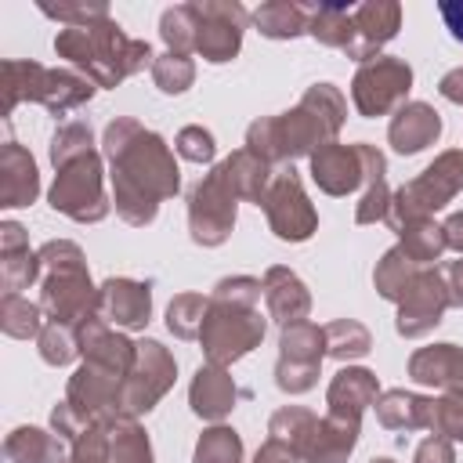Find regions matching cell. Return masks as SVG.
Listing matches in <instances>:
<instances>
[{"label":"cell","instance_id":"1","mask_svg":"<svg viewBox=\"0 0 463 463\" xmlns=\"http://www.w3.org/2000/svg\"><path fill=\"white\" fill-rule=\"evenodd\" d=\"M101 156L109 163L112 206L134 228L152 224L159 213V203L174 199L181 188V170L163 134L141 127L130 116H116L105 127Z\"/></svg>","mask_w":463,"mask_h":463},{"label":"cell","instance_id":"2","mask_svg":"<svg viewBox=\"0 0 463 463\" xmlns=\"http://www.w3.org/2000/svg\"><path fill=\"white\" fill-rule=\"evenodd\" d=\"M347 119V101L333 83H311L304 98L279 116H260L246 127V148L268 166L311 156L326 141H336Z\"/></svg>","mask_w":463,"mask_h":463},{"label":"cell","instance_id":"3","mask_svg":"<svg viewBox=\"0 0 463 463\" xmlns=\"http://www.w3.org/2000/svg\"><path fill=\"white\" fill-rule=\"evenodd\" d=\"M54 181L47 203L76 224H98L109 217L112 199L105 195V166L94 148L90 123H61L47 145Z\"/></svg>","mask_w":463,"mask_h":463},{"label":"cell","instance_id":"4","mask_svg":"<svg viewBox=\"0 0 463 463\" xmlns=\"http://www.w3.org/2000/svg\"><path fill=\"white\" fill-rule=\"evenodd\" d=\"M264 282L253 275H228L210 293V311L199 333L203 354L213 365H232L246 358L253 347H260L268 333V318L260 315Z\"/></svg>","mask_w":463,"mask_h":463},{"label":"cell","instance_id":"5","mask_svg":"<svg viewBox=\"0 0 463 463\" xmlns=\"http://www.w3.org/2000/svg\"><path fill=\"white\" fill-rule=\"evenodd\" d=\"M58 58L76 65L94 87H119L127 76H137L152 69L156 54L148 40H134L123 33V25L109 14L90 25H69L54 36Z\"/></svg>","mask_w":463,"mask_h":463},{"label":"cell","instance_id":"6","mask_svg":"<svg viewBox=\"0 0 463 463\" xmlns=\"http://www.w3.org/2000/svg\"><path fill=\"white\" fill-rule=\"evenodd\" d=\"M40 257V307L47 322L80 329L98 318V286L90 282L87 257L69 239H51L36 250Z\"/></svg>","mask_w":463,"mask_h":463},{"label":"cell","instance_id":"7","mask_svg":"<svg viewBox=\"0 0 463 463\" xmlns=\"http://www.w3.org/2000/svg\"><path fill=\"white\" fill-rule=\"evenodd\" d=\"M94 83L72 69H47L40 61L7 58L0 65V116L7 119L22 101L43 105L51 116H65L94 98Z\"/></svg>","mask_w":463,"mask_h":463},{"label":"cell","instance_id":"8","mask_svg":"<svg viewBox=\"0 0 463 463\" xmlns=\"http://www.w3.org/2000/svg\"><path fill=\"white\" fill-rule=\"evenodd\" d=\"M459 192H463V148H449V152L434 156V163H427L412 181H405L391 195V210H387L391 232L405 221L434 217Z\"/></svg>","mask_w":463,"mask_h":463},{"label":"cell","instance_id":"9","mask_svg":"<svg viewBox=\"0 0 463 463\" xmlns=\"http://www.w3.org/2000/svg\"><path fill=\"white\" fill-rule=\"evenodd\" d=\"M130 369L116 365V362H101V358H83L76 365V373L69 376L65 387V409L80 420V427H98V423H112L123 416V380Z\"/></svg>","mask_w":463,"mask_h":463},{"label":"cell","instance_id":"10","mask_svg":"<svg viewBox=\"0 0 463 463\" xmlns=\"http://www.w3.org/2000/svg\"><path fill=\"white\" fill-rule=\"evenodd\" d=\"M239 195L224 174V166L217 163L210 174H203L195 181V188L188 192V235L195 246H221L228 242L232 228H235V213H239Z\"/></svg>","mask_w":463,"mask_h":463},{"label":"cell","instance_id":"11","mask_svg":"<svg viewBox=\"0 0 463 463\" xmlns=\"http://www.w3.org/2000/svg\"><path fill=\"white\" fill-rule=\"evenodd\" d=\"M409 90H412V65L398 54H380V58L358 65L351 76V101H354L358 116H365V119L398 112L405 105Z\"/></svg>","mask_w":463,"mask_h":463},{"label":"cell","instance_id":"12","mask_svg":"<svg viewBox=\"0 0 463 463\" xmlns=\"http://www.w3.org/2000/svg\"><path fill=\"white\" fill-rule=\"evenodd\" d=\"M260 210L268 217V228L282 242H307L318 232V213H315V206L300 184V174L293 166L275 170V177L260 199Z\"/></svg>","mask_w":463,"mask_h":463},{"label":"cell","instance_id":"13","mask_svg":"<svg viewBox=\"0 0 463 463\" xmlns=\"http://www.w3.org/2000/svg\"><path fill=\"white\" fill-rule=\"evenodd\" d=\"M326 358V333L315 322H293L279 333V362L275 383L286 394H307L318 383V369Z\"/></svg>","mask_w":463,"mask_h":463},{"label":"cell","instance_id":"14","mask_svg":"<svg viewBox=\"0 0 463 463\" xmlns=\"http://www.w3.org/2000/svg\"><path fill=\"white\" fill-rule=\"evenodd\" d=\"M195 11V54L210 65H224L242 51L250 11L239 0H192Z\"/></svg>","mask_w":463,"mask_h":463},{"label":"cell","instance_id":"15","mask_svg":"<svg viewBox=\"0 0 463 463\" xmlns=\"http://www.w3.org/2000/svg\"><path fill=\"white\" fill-rule=\"evenodd\" d=\"M174 380H177V362L170 347H163L152 336L137 340V358L123 380V416L130 420L148 416L159 405V398L174 387Z\"/></svg>","mask_w":463,"mask_h":463},{"label":"cell","instance_id":"16","mask_svg":"<svg viewBox=\"0 0 463 463\" xmlns=\"http://www.w3.org/2000/svg\"><path fill=\"white\" fill-rule=\"evenodd\" d=\"M449 289H445V275L438 264L423 268L416 275V282L409 286V293L402 297L398 304V318H394V329L398 336L405 340H416V336H427L449 311Z\"/></svg>","mask_w":463,"mask_h":463},{"label":"cell","instance_id":"17","mask_svg":"<svg viewBox=\"0 0 463 463\" xmlns=\"http://www.w3.org/2000/svg\"><path fill=\"white\" fill-rule=\"evenodd\" d=\"M402 29V4L398 0H365L354 4V40L344 51L358 65L380 58V47L391 43Z\"/></svg>","mask_w":463,"mask_h":463},{"label":"cell","instance_id":"18","mask_svg":"<svg viewBox=\"0 0 463 463\" xmlns=\"http://www.w3.org/2000/svg\"><path fill=\"white\" fill-rule=\"evenodd\" d=\"M98 315L116 329H145L152 318V282L105 279L98 286Z\"/></svg>","mask_w":463,"mask_h":463},{"label":"cell","instance_id":"19","mask_svg":"<svg viewBox=\"0 0 463 463\" xmlns=\"http://www.w3.org/2000/svg\"><path fill=\"white\" fill-rule=\"evenodd\" d=\"M307 166H311V181L326 195H351L362 188V177H365L362 148L340 145V141H326L322 148H315L307 156Z\"/></svg>","mask_w":463,"mask_h":463},{"label":"cell","instance_id":"20","mask_svg":"<svg viewBox=\"0 0 463 463\" xmlns=\"http://www.w3.org/2000/svg\"><path fill=\"white\" fill-rule=\"evenodd\" d=\"M239 402V387L232 380V373L224 365H213V362H203L192 376V387H188V405L199 420L206 423H221L224 416H232Z\"/></svg>","mask_w":463,"mask_h":463},{"label":"cell","instance_id":"21","mask_svg":"<svg viewBox=\"0 0 463 463\" xmlns=\"http://www.w3.org/2000/svg\"><path fill=\"white\" fill-rule=\"evenodd\" d=\"M380 380L373 369H362V365H344L333 380H329V391H326V405H329V416H340V420H354L362 423V412L369 405H376L380 398Z\"/></svg>","mask_w":463,"mask_h":463},{"label":"cell","instance_id":"22","mask_svg":"<svg viewBox=\"0 0 463 463\" xmlns=\"http://www.w3.org/2000/svg\"><path fill=\"white\" fill-rule=\"evenodd\" d=\"M441 137V116L427 101H405L387 127V141L398 156H416Z\"/></svg>","mask_w":463,"mask_h":463},{"label":"cell","instance_id":"23","mask_svg":"<svg viewBox=\"0 0 463 463\" xmlns=\"http://www.w3.org/2000/svg\"><path fill=\"white\" fill-rule=\"evenodd\" d=\"M40 195V174H36V159L29 156V148H22L18 141H4L0 145V206L4 210H18V206H33Z\"/></svg>","mask_w":463,"mask_h":463},{"label":"cell","instance_id":"24","mask_svg":"<svg viewBox=\"0 0 463 463\" xmlns=\"http://www.w3.org/2000/svg\"><path fill=\"white\" fill-rule=\"evenodd\" d=\"M40 282V257L29 250V235L18 221H0V289L18 293Z\"/></svg>","mask_w":463,"mask_h":463},{"label":"cell","instance_id":"25","mask_svg":"<svg viewBox=\"0 0 463 463\" xmlns=\"http://www.w3.org/2000/svg\"><path fill=\"white\" fill-rule=\"evenodd\" d=\"M264 304H268V318L279 326H293L304 322L311 311V293L304 286V279L282 264H271L264 271Z\"/></svg>","mask_w":463,"mask_h":463},{"label":"cell","instance_id":"26","mask_svg":"<svg viewBox=\"0 0 463 463\" xmlns=\"http://www.w3.org/2000/svg\"><path fill=\"white\" fill-rule=\"evenodd\" d=\"M409 380L434 387V391H452L463 387V347L459 344H430L409 354Z\"/></svg>","mask_w":463,"mask_h":463},{"label":"cell","instance_id":"27","mask_svg":"<svg viewBox=\"0 0 463 463\" xmlns=\"http://www.w3.org/2000/svg\"><path fill=\"white\" fill-rule=\"evenodd\" d=\"M362 423L354 420H340V416H322L300 452V463H347L354 445H358Z\"/></svg>","mask_w":463,"mask_h":463},{"label":"cell","instance_id":"28","mask_svg":"<svg viewBox=\"0 0 463 463\" xmlns=\"http://www.w3.org/2000/svg\"><path fill=\"white\" fill-rule=\"evenodd\" d=\"M362 148V163H365V177H362V199L354 206V221L358 224H376V221H387V210H391V184H387V156L369 145V141H358Z\"/></svg>","mask_w":463,"mask_h":463},{"label":"cell","instance_id":"29","mask_svg":"<svg viewBox=\"0 0 463 463\" xmlns=\"http://www.w3.org/2000/svg\"><path fill=\"white\" fill-rule=\"evenodd\" d=\"M373 409H376L380 427H387V430H423V427H430L434 398L405 391V387H391L376 398Z\"/></svg>","mask_w":463,"mask_h":463},{"label":"cell","instance_id":"30","mask_svg":"<svg viewBox=\"0 0 463 463\" xmlns=\"http://www.w3.org/2000/svg\"><path fill=\"white\" fill-rule=\"evenodd\" d=\"M307 36H315L322 47L347 51L354 40V4L347 0H318L311 4Z\"/></svg>","mask_w":463,"mask_h":463},{"label":"cell","instance_id":"31","mask_svg":"<svg viewBox=\"0 0 463 463\" xmlns=\"http://www.w3.org/2000/svg\"><path fill=\"white\" fill-rule=\"evenodd\" d=\"M65 441L43 427H14L4 438V463H61Z\"/></svg>","mask_w":463,"mask_h":463},{"label":"cell","instance_id":"32","mask_svg":"<svg viewBox=\"0 0 463 463\" xmlns=\"http://www.w3.org/2000/svg\"><path fill=\"white\" fill-rule=\"evenodd\" d=\"M250 22L268 40H297V36L307 33L311 4H300V0H268V4H260L253 11Z\"/></svg>","mask_w":463,"mask_h":463},{"label":"cell","instance_id":"33","mask_svg":"<svg viewBox=\"0 0 463 463\" xmlns=\"http://www.w3.org/2000/svg\"><path fill=\"white\" fill-rule=\"evenodd\" d=\"M221 166H224V174H228L235 195H239L242 203H257V206H260V199H264V192H268V184H271V177H275V166H268L264 159H257L250 148L232 152L228 159H221Z\"/></svg>","mask_w":463,"mask_h":463},{"label":"cell","instance_id":"34","mask_svg":"<svg viewBox=\"0 0 463 463\" xmlns=\"http://www.w3.org/2000/svg\"><path fill=\"white\" fill-rule=\"evenodd\" d=\"M420 271H423V264H416L402 246H391V250L376 260V268H373V286H376V293H380L383 300L402 304V297L409 293V286L416 282Z\"/></svg>","mask_w":463,"mask_h":463},{"label":"cell","instance_id":"35","mask_svg":"<svg viewBox=\"0 0 463 463\" xmlns=\"http://www.w3.org/2000/svg\"><path fill=\"white\" fill-rule=\"evenodd\" d=\"M394 235H398V246H402L416 264H423V268L438 264L441 253L449 250V246H445V232H441V224H434V217L405 221V224L394 228Z\"/></svg>","mask_w":463,"mask_h":463},{"label":"cell","instance_id":"36","mask_svg":"<svg viewBox=\"0 0 463 463\" xmlns=\"http://www.w3.org/2000/svg\"><path fill=\"white\" fill-rule=\"evenodd\" d=\"M315 423H318V416H315L311 409H304V405H282V409H275L271 420H268V438H275L279 445H286V449L300 459V452H304V445H307Z\"/></svg>","mask_w":463,"mask_h":463},{"label":"cell","instance_id":"37","mask_svg":"<svg viewBox=\"0 0 463 463\" xmlns=\"http://www.w3.org/2000/svg\"><path fill=\"white\" fill-rule=\"evenodd\" d=\"M109 463H152V441L130 416L109 423Z\"/></svg>","mask_w":463,"mask_h":463},{"label":"cell","instance_id":"38","mask_svg":"<svg viewBox=\"0 0 463 463\" xmlns=\"http://www.w3.org/2000/svg\"><path fill=\"white\" fill-rule=\"evenodd\" d=\"M322 333H326V354L336 362H354L373 351V336L358 318H336L322 326Z\"/></svg>","mask_w":463,"mask_h":463},{"label":"cell","instance_id":"39","mask_svg":"<svg viewBox=\"0 0 463 463\" xmlns=\"http://www.w3.org/2000/svg\"><path fill=\"white\" fill-rule=\"evenodd\" d=\"M43 307L18 297V293H7L0 300V329L11 336V340H36L43 333Z\"/></svg>","mask_w":463,"mask_h":463},{"label":"cell","instance_id":"40","mask_svg":"<svg viewBox=\"0 0 463 463\" xmlns=\"http://www.w3.org/2000/svg\"><path fill=\"white\" fill-rule=\"evenodd\" d=\"M206 311H210V297H203V293H177L166 304V329L177 340H195L203 333Z\"/></svg>","mask_w":463,"mask_h":463},{"label":"cell","instance_id":"41","mask_svg":"<svg viewBox=\"0 0 463 463\" xmlns=\"http://www.w3.org/2000/svg\"><path fill=\"white\" fill-rule=\"evenodd\" d=\"M192 463H242V438H239V430H232L224 423L206 427L199 434V441H195Z\"/></svg>","mask_w":463,"mask_h":463},{"label":"cell","instance_id":"42","mask_svg":"<svg viewBox=\"0 0 463 463\" xmlns=\"http://www.w3.org/2000/svg\"><path fill=\"white\" fill-rule=\"evenodd\" d=\"M159 36L166 43V51L174 54H188L195 51V11L192 0L188 4H174L159 14Z\"/></svg>","mask_w":463,"mask_h":463},{"label":"cell","instance_id":"43","mask_svg":"<svg viewBox=\"0 0 463 463\" xmlns=\"http://www.w3.org/2000/svg\"><path fill=\"white\" fill-rule=\"evenodd\" d=\"M152 83H156L163 94H184V90L195 83V61H192L188 54L163 51V54H156V61H152Z\"/></svg>","mask_w":463,"mask_h":463},{"label":"cell","instance_id":"44","mask_svg":"<svg viewBox=\"0 0 463 463\" xmlns=\"http://www.w3.org/2000/svg\"><path fill=\"white\" fill-rule=\"evenodd\" d=\"M36 347H40V358L54 369L69 365L80 358V333L72 326H61V322H47L43 333L36 336Z\"/></svg>","mask_w":463,"mask_h":463},{"label":"cell","instance_id":"45","mask_svg":"<svg viewBox=\"0 0 463 463\" xmlns=\"http://www.w3.org/2000/svg\"><path fill=\"white\" fill-rule=\"evenodd\" d=\"M427 430H434L445 441H463V387L441 391V398H434Z\"/></svg>","mask_w":463,"mask_h":463},{"label":"cell","instance_id":"46","mask_svg":"<svg viewBox=\"0 0 463 463\" xmlns=\"http://www.w3.org/2000/svg\"><path fill=\"white\" fill-rule=\"evenodd\" d=\"M40 11H43L47 18L61 22L65 29H69V25H90V22L109 18V4H105V0H58V4L40 0Z\"/></svg>","mask_w":463,"mask_h":463},{"label":"cell","instance_id":"47","mask_svg":"<svg viewBox=\"0 0 463 463\" xmlns=\"http://www.w3.org/2000/svg\"><path fill=\"white\" fill-rule=\"evenodd\" d=\"M61 463H109V423L87 427L76 441H69Z\"/></svg>","mask_w":463,"mask_h":463},{"label":"cell","instance_id":"48","mask_svg":"<svg viewBox=\"0 0 463 463\" xmlns=\"http://www.w3.org/2000/svg\"><path fill=\"white\" fill-rule=\"evenodd\" d=\"M174 152H177L181 159H188V163H213V156H217V141H213V134H210L206 127L192 123V127H181V130H177V137H174Z\"/></svg>","mask_w":463,"mask_h":463},{"label":"cell","instance_id":"49","mask_svg":"<svg viewBox=\"0 0 463 463\" xmlns=\"http://www.w3.org/2000/svg\"><path fill=\"white\" fill-rule=\"evenodd\" d=\"M412 463H456V449H452V441L430 434V438H423V441L416 445Z\"/></svg>","mask_w":463,"mask_h":463},{"label":"cell","instance_id":"50","mask_svg":"<svg viewBox=\"0 0 463 463\" xmlns=\"http://www.w3.org/2000/svg\"><path fill=\"white\" fill-rule=\"evenodd\" d=\"M438 14H441L445 29L452 33V40L463 43V0H441L438 4Z\"/></svg>","mask_w":463,"mask_h":463},{"label":"cell","instance_id":"51","mask_svg":"<svg viewBox=\"0 0 463 463\" xmlns=\"http://www.w3.org/2000/svg\"><path fill=\"white\" fill-rule=\"evenodd\" d=\"M441 275H445L449 304H452V307H463V257H459V260H449Z\"/></svg>","mask_w":463,"mask_h":463},{"label":"cell","instance_id":"52","mask_svg":"<svg viewBox=\"0 0 463 463\" xmlns=\"http://www.w3.org/2000/svg\"><path fill=\"white\" fill-rule=\"evenodd\" d=\"M250 463H297V456L286 449V445H279L275 438H268L257 452H253V459Z\"/></svg>","mask_w":463,"mask_h":463},{"label":"cell","instance_id":"53","mask_svg":"<svg viewBox=\"0 0 463 463\" xmlns=\"http://www.w3.org/2000/svg\"><path fill=\"white\" fill-rule=\"evenodd\" d=\"M438 94H441L445 101H452V105H463V65H459V69H449V72L441 76Z\"/></svg>","mask_w":463,"mask_h":463},{"label":"cell","instance_id":"54","mask_svg":"<svg viewBox=\"0 0 463 463\" xmlns=\"http://www.w3.org/2000/svg\"><path fill=\"white\" fill-rule=\"evenodd\" d=\"M441 232H445V246L463 257V210L449 213V217L441 221Z\"/></svg>","mask_w":463,"mask_h":463},{"label":"cell","instance_id":"55","mask_svg":"<svg viewBox=\"0 0 463 463\" xmlns=\"http://www.w3.org/2000/svg\"><path fill=\"white\" fill-rule=\"evenodd\" d=\"M369 463H394L391 456H376V459H369Z\"/></svg>","mask_w":463,"mask_h":463}]
</instances>
